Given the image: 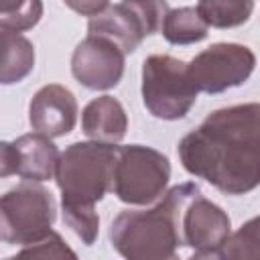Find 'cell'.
Masks as SVG:
<instances>
[{"mask_svg": "<svg viewBox=\"0 0 260 260\" xmlns=\"http://www.w3.org/2000/svg\"><path fill=\"white\" fill-rule=\"evenodd\" d=\"M187 173L225 195H244L260 185V104L211 112L179 142Z\"/></svg>", "mask_w": 260, "mask_h": 260, "instance_id": "6da1fadb", "label": "cell"}, {"mask_svg": "<svg viewBox=\"0 0 260 260\" xmlns=\"http://www.w3.org/2000/svg\"><path fill=\"white\" fill-rule=\"evenodd\" d=\"M83 134L95 142L118 144L128 130V118L118 100L102 95L91 100L81 114Z\"/></svg>", "mask_w": 260, "mask_h": 260, "instance_id": "4fadbf2b", "label": "cell"}, {"mask_svg": "<svg viewBox=\"0 0 260 260\" xmlns=\"http://www.w3.org/2000/svg\"><path fill=\"white\" fill-rule=\"evenodd\" d=\"M256 67V55L240 43H215L193 57L189 75L197 91L221 93L242 85Z\"/></svg>", "mask_w": 260, "mask_h": 260, "instance_id": "52a82bcc", "label": "cell"}, {"mask_svg": "<svg viewBox=\"0 0 260 260\" xmlns=\"http://www.w3.org/2000/svg\"><path fill=\"white\" fill-rule=\"evenodd\" d=\"M43 16V0H0V26L22 32Z\"/></svg>", "mask_w": 260, "mask_h": 260, "instance_id": "e0dca14e", "label": "cell"}, {"mask_svg": "<svg viewBox=\"0 0 260 260\" xmlns=\"http://www.w3.org/2000/svg\"><path fill=\"white\" fill-rule=\"evenodd\" d=\"M171 179L169 158L142 144L118 146L114 187L116 197L130 205H146L156 201Z\"/></svg>", "mask_w": 260, "mask_h": 260, "instance_id": "8992f818", "label": "cell"}, {"mask_svg": "<svg viewBox=\"0 0 260 260\" xmlns=\"http://www.w3.org/2000/svg\"><path fill=\"white\" fill-rule=\"evenodd\" d=\"M124 2H128L138 12V16L142 18L148 35H154L162 28L165 16L171 10L167 0H124Z\"/></svg>", "mask_w": 260, "mask_h": 260, "instance_id": "44dd1931", "label": "cell"}, {"mask_svg": "<svg viewBox=\"0 0 260 260\" xmlns=\"http://www.w3.org/2000/svg\"><path fill=\"white\" fill-rule=\"evenodd\" d=\"M18 256L20 258H75V252L65 246L63 238L57 232H51L43 240L22 248Z\"/></svg>", "mask_w": 260, "mask_h": 260, "instance_id": "ffe728a7", "label": "cell"}, {"mask_svg": "<svg viewBox=\"0 0 260 260\" xmlns=\"http://www.w3.org/2000/svg\"><path fill=\"white\" fill-rule=\"evenodd\" d=\"M124 55L114 41L87 35L71 55V73L87 89H110L124 75Z\"/></svg>", "mask_w": 260, "mask_h": 260, "instance_id": "ba28073f", "label": "cell"}, {"mask_svg": "<svg viewBox=\"0 0 260 260\" xmlns=\"http://www.w3.org/2000/svg\"><path fill=\"white\" fill-rule=\"evenodd\" d=\"M118 146L106 142H73L57 162L55 181L63 207H95L114 187Z\"/></svg>", "mask_w": 260, "mask_h": 260, "instance_id": "3957f363", "label": "cell"}, {"mask_svg": "<svg viewBox=\"0 0 260 260\" xmlns=\"http://www.w3.org/2000/svg\"><path fill=\"white\" fill-rule=\"evenodd\" d=\"M87 30H89V35H98V37H106V39L114 41L116 45L122 47V51L126 55L134 53L138 49V45L144 41V37H148V30H146L142 18L124 0L120 4L108 6L104 12H100L95 16H89Z\"/></svg>", "mask_w": 260, "mask_h": 260, "instance_id": "7c38bea8", "label": "cell"}, {"mask_svg": "<svg viewBox=\"0 0 260 260\" xmlns=\"http://www.w3.org/2000/svg\"><path fill=\"white\" fill-rule=\"evenodd\" d=\"M207 28L209 24L203 20L197 6H183L167 12L160 32L171 45H191L203 41Z\"/></svg>", "mask_w": 260, "mask_h": 260, "instance_id": "9a60e30c", "label": "cell"}, {"mask_svg": "<svg viewBox=\"0 0 260 260\" xmlns=\"http://www.w3.org/2000/svg\"><path fill=\"white\" fill-rule=\"evenodd\" d=\"M35 67V49L28 39L14 30L2 28V71L0 81L4 85L18 83Z\"/></svg>", "mask_w": 260, "mask_h": 260, "instance_id": "5bb4252c", "label": "cell"}, {"mask_svg": "<svg viewBox=\"0 0 260 260\" xmlns=\"http://www.w3.org/2000/svg\"><path fill=\"white\" fill-rule=\"evenodd\" d=\"M189 63L171 55H150L142 63V102L160 120H179L197 102Z\"/></svg>", "mask_w": 260, "mask_h": 260, "instance_id": "277c9868", "label": "cell"}, {"mask_svg": "<svg viewBox=\"0 0 260 260\" xmlns=\"http://www.w3.org/2000/svg\"><path fill=\"white\" fill-rule=\"evenodd\" d=\"M225 260H248L260 258V215L246 221L236 234H230L225 246L219 252Z\"/></svg>", "mask_w": 260, "mask_h": 260, "instance_id": "ac0fdd59", "label": "cell"}, {"mask_svg": "<svg viewBox=\"0 0 260 260\" xmlns=\"http://www.w3.org/2000/svg\"><path fill=\"white\" fill-rule=\"evenodd\" d=\"M197 10L209 26L234 28L250 18L254 0H199Z\"/></svg>", "mask_w": 260, "mask_h": 260, "instance_id": "2e32d148", "label": "cell"}, {"mask_svg": "<svg viewBox=\"0 0 260 260\" xmlns=\"http://www.w3.org/2000/svg\"><path fill=\"white\" fill-rule=\"evenodd\" d=\"M0 175H18L24 181H47L55 175L59 150L49 136L35 132L22 134L14 142L0 144Z\"/></svg>", "mask_w": 260, "mask_h": 260, "instance_id": "30bf717a", "label": "cell"}, {"mask_svg": "<svg viewBox=\"0 0 260 260\" xmlns=\"http://www.w3.org/2000/svg\"><path fill=\"white\" fill-rule=\"evenodd\" d=\"M28 122L35 132H41L49 138L69 134L77 122L75 95L59 83H49L41 87L30 100Z\"/></svg>", "mask_w": 260, "mask_h": 260, "instance_id": "8fae6325", "label": "cell"}, {"mask_svg": "<svg viewBox=\"0 0 260 260\" xmlns=\"http://www.w3.org/2000/svg\"><path fill=\"white\" fill-rule=\"evenodd\" d=\"M71 10L83 16H95L110 6V0H63Z\"/></svg>", "mask_w": 260, "mask_h": 260, "instance_id": "7402d4cb", "label": "cell"}, {"mask_svg": "<svg viewBox=\"0 0 260 260\" xmlns=\"http://www.w3.org/2000/svg\"><path fill=\"white\" fill-rule=\"evenodd\" d=\"M199 193L195 183H181L169 189L150 209H126L110 228L114 250L128 260L175 258L183 242V211Z\"/></svg>", "mask_w": 260, "mask_h": 260, "instance_id": "7a4b0ae2", "label": "cell"}, {"mask_svg": "<svg viewBox=\"0 0 260 260\" xmlns=\"http://www.w3.org/2000/svg\"><path fill=\"white\" fill-rule=\"evenodd\" d=\"M55 199L41 185L22 183L2 195L0 236L4 244L28 246L51 234L55 221Z\"/></svg>", "mask_w": 260, "mask_h": 260, "instance_id": "5b68a950", "label": "cell"}, {"mask_svg": "<svg viewBox=\"0 0 260 260\" xmlns=\"http://www.w3.org/2000/svg\"><path fill=\"white\" fill-rule=\"evenodd\" d=\"M63 221L85 246H91L95 242L100 232V217L95 213V207H63Z\"/></svg>", "mask_w": 260, "mask_h": 260, "instance_id": "d6986e66", "label": "cell"}, {"mask_svg": "<svg viewBox=\"0 0 260 260\" xmlns=\"http://www.w3.org/2000/svg\"><path fill=\"white\" fill-rule=\"evenodd\" d=\"M230 228L232 223L228 213L219 205L205 199L201 191L183 211V242L197 258L219 256L230 238Z\"/></svg>", "mask_w": 260, "mask_h": 260, "instance_id": "9c48e42d", "label": "cell"}]
</instances>
